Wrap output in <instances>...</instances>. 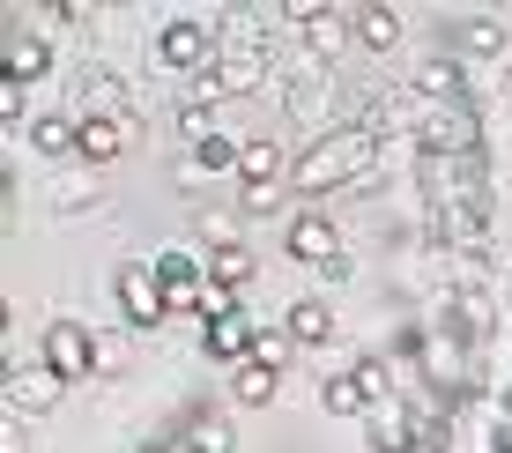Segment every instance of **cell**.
Wrapping results in <instances>:
<instances>
[{
  "label": "cell",
  "instance_id": "5",
  "mask_svg": "<svg viewBox=\"0 0 512 453\" xmlns=\"http://www.w3.org/2000/svg\"><path fill=\"white\" fill-rule=\"evenodd\" d=\"M282 23H297V38H305L312 67H334L349 45H357V30H349V8H320V0H290V8H282Z\"/></svg>",
  "mask_w": 512,
  "mask_h": 453
},
{
  "label": "cell",
  "instance_id": "20",
  "mask_svg": "<svg viewBox=\"0 0 512 453\" xmlns=\"http://www.w3.org/2000/svg\"><path fill=\"white\" fill-rule=\"evenodd\" d=\"M453 52H461V60H498V52H505V23H498V15H468V23H453Z\"/></svg>",
  "mask_w": 512,
  "mask_h": 453
},
{
  "label": "cell",
  "instance_id": "29",
  "mask_svg": "<svg viewBox=\"0 0 512 453\" xmlns=\"http://www.w3.org/2000/svg\"><path fill=\"white\" fill-rule=\"evenodd\" d=\"M193 312H201V327L231 320V312H238V290H231V283H208V290H201V305H193Z\"/></svg>",
  "mask_w": 512,
  "mask_h": 453
},
{
  "label": "cell",
  "instance_id": "34",
  "mask_svg": "<svg viewBox=\"0 0 512 453\" xmlns=\"http://www.w3.org/2000/svg\"><path fill=\"white\" fill-rule=\"evenodd\" d=\"M30 112V90H15V82H0V119H8V127H15V119H23Z\"/></svg>",
  "mask_w": 512,
  "mask_h": 453
},
{
  "label": "cell",
  "instance_id": "10",
  "mask_svg": "<svg viewBox=\"0 0 512 453\" xmlns=\"http://www.w3.org/2000/svg\"><path fill=\"white\" fill-rule=\"evenodd\" d=\"M75 119H134V90L112 67H82L75 75Z\"/></svg>",
  "mask_w": 512,
  "mask_h": 453
},
{
  "label": "cell",
  "instance_id": "7",
  "mask_svg": "<svg viewBox=\"0 0 512 453\" xmlns=\"http://www.w3.org/2000/svg\"><path fill=\"white\" fill-rule=\"evenodd\" d=\"M38 357H45L52 372L67 379V387H82L90 372H104V350L90 342V327H82V320H52V327H45V350H38Z\"/></svg>",
  "mask_w": 512,
  "mask_h": 453
},
{
  "label": "cell",
  "instance_id": "8",
  "mask_svg": "<svg viewBox=\"0 0 512 453\" xmlns=\"http://www.w3.org/2000/svg\"><path fill=\"white\" fill-rule=\"evenodd\" d=\"M112 298L127 312V327H164L171 320V298H164V283H156L149 260H127V268L112 275Z\"/></svg>",
  "mask_w": 512,
  "mask_h": 453
},
{
  "label": "cell",
  "instance_id": "30",
  "mask_svg": "<svg viewBox=\"0 0 512 453\" xmlns=\"http://www.w3.org/2000/svg\"><path fill=\"white\" fill-rule=\"evenodd\" d=\"M290 350H297V335H290V327H260V342H253V357H260V364H275V372L290 364Z\"/></svg>",
  "mask_w": 512,
  "mask_h": 453
},
{
  "label": "cell",
  "instance_id": "27",
  "mask_svg": "<svg viewBox=\"0 0 512 453\" xmlns=\"http://www.w3.org/2000/svg\"><path fill=\"white\" fill-rule=\"evenodd\" d=\"M238 149H245V142H231V134H208V142H193L186 179H193V171H238Z\"/></svg>",
  "mask_w": 512,
  "mask_h": 453
},
{
  "label": "cell",
  "instance_id": "2",
  "mask_svg": "<svg viewBox=\"0 0 512 453\" xmlns=\"http://www.w3.org/2000/svg\"><path fill=\"white\" fill-rule=\"evenodd\" d=\"M416 186L431 201V216H453V208H490V156H416Z\"/></svg>",
  "mask_w": 512,
  "mask_h": 453
},
{
  "label": "cell",
  "instance_id": "24",
  "mask_svg": "<svg viewBox=\"0 0 512 453\" xmlns=\"http://www.w3.org/2000/svg\"><path fill=\"white\" fill-rule=\"evenodd\" d=\"M208 283H231V290L253 283V253H245V238H231V246H208Z\"/></svg>",
  "mask_w": 512,
  "mask_h": 453
},
{
  "label": "cell",
  "instance_id": "3",
  "mask_svg": "<svg viewBox=\"0 0 512 453\" xmlns=\"http://www.w3.org/2000/svg\"><path fill=\"white\" fill-rule=\"evenodd\" d=\"M409 142L416 156H475L483 149V112L475 104H431L409 90Z\"/></svg>",
  "mask_w": 512,
  "mask_h": 453
},
{
  "label": "cell",
  "instance_id": "12",
  "mask_svg": "<svg viewBox=\"0 0 512 453\" xmlns=\"http://www.w3.org/2000/svg\"><path fill=\"white\" fill-rule=\"evenodd\" d=\"M282 246H290V260H305V268H327V260H342V231H334V216L305 208V216L282 231Z\"/></svg>",
  "mask_w": 512,
  "mask_h": 453
},
{
  "label": "cell",
  "instance_id": "4",
  "mask_svg": "<svg viewBox=\"0 0 512 453\" xmlns=\"http://www.w3.org/2000/svg\"><path fill=\"white\" fill-rule=\"evenodd\" d=\"M216 60H223V52H216V30H208L201 15H171V23L156 30V67H171V75H193V82H201Z\"/></svg>",
  "mask_w": 512,
  "mask_h": 453
},
{
  "label": "cell",
  "instance_id": "31",
  "mask_svg": "<svg viewBox=\"0 0 512 453\" xmlns=\"http://www.w3.org/2000/svg\"><path fill=\"white\" fill-rule=\"evenodd\" d=\"M282 194H290V179H268V186H245V216H275V208H282Z\"/></svg>",
  "mask_w": 512,
  "mask_h": 453
},
{
  "label": "cell",
  "instance_id": "13",
  "mask_svg": "<svg viewBox=\"0 0 512 453\" xmlns=\"http://www.w3.org/2000/svg\"><path fill=\"white\" fill-rule=\"evenodd\" d=\"M45 67H52V45L38 30H8V45H0V82L30 90V82H45Z\"/></svg>",
  "mask_w": 512,
  "mask_h": 453
},
{
  "label": "cell",
  "instance_id": "16",
  "mask_svg": "<svg viewBox=\"0 0 512 453\" xmlns=\"http://www.w3.org/2000/svg\"><path fill=\"white\" fill-rule=\"evenodd\" d=\"M416 97H431V104H475V90H468V75H461V60H423L416 67Z\"/></svg>",
  "mask_w": 512,
  "mask_h": 453
},
{
  "label": "cell",
  "instance_id": "36",
  "mask_svg": "<svg viewBox=\"0 0 512 453\" xmlns=\"http://www.w3.org/2000/svg\"><path fill=\"white\" fill-rule=\"evenodd\" d=\"M505 312H512V290H505Z\"/></svg>",
  "mask_w": 512,
  "mask_h": 453
},
{
  "label": "cell",
  "instance_id": "6",
  "mask_svg": "<svg viewBox=\"0 0 512 453\" xmlns=\"http://www.w3.org/2000/svg\"><path fill=\"white\" fill-rule=\"evenodd\" d=\"M290 119H297V134L305 142H327V134H342V127H357V119H342V104H334V90H327V75L312 67L305 82H290Z\"/></svg>",
  "mask_w": 512,
  "mask_h": 453
},
{
  "label": "cell",
  "instance_id": "1",
  "mask_svg": "<svg viewBox=\"0 0 512 453\" xmlns=\"http://www.w3.org/2000/svg\"><path fill=\"white\" fill-rule=\"evenodd\" d=\"M379 134H364V127H342V134H327V142H305V149H290V194H305V201H320V194H342V186H364V179H379Z\"/></svg>",
  "mask_w": 512,
  "mask_h": 453
},
{
  "label": "cell",
  "instance_id": "9",
  "mask_svg": "<svg viewBox=\"0 0 512 453\" xmlns=\"http://www.w3.org/2000/svg\"><path fill=\"white\" fill-rule=\"evenodd\" d=\"M0 394H8V416H52L60 394H67V379L38 357V364H8V387Z\"/></svg>",
  "mask_w": 512,
  "mask_h": 453
},
{
  "label": "cell",
  "instance_id": "15",
  "mask_svg": "<svg viewBox=\"0 0 512 453\" xmlns=\"http://www.w3.org/2000/svg\"><path fill=\"white\" fill-rule=\"evenodd\" d=\"M141 142V119H82V164H119Z\"/></svg>",
  "mask_w": 512,
  "mask_h": 453
},
{
  "label": "cell",
  "instance_id": "28",
  "mask_svg": "<svg viewBox=\"0 0 512 453\" xmlns=\"http://www.w3.org/2000/svg\"><path fill=\"white\" fill-rule=\"evenodd\" d=\"M483 453H512V387L490 402V439H483Z\"/></svg>",
  "mask_w": 512,
  "mask_h": 453
},
{
  "label": "cell",
  "instance_id": "37",
  "mask_svg": "<svg viewBox=\"0 0 512 453\" xmlns=\"http://www.w3.org/2000/svg\"><path fill=\"white\" fill-rule=\"evenodd\" d=\"M505 97H512V90H505Z\"/></svg>",
  "mask_w": 512,
  "mask_h": 453
},
{
  "label": "cell",
  "instance_id": "18",
  "mask_svg": "<svg viewBox=\"0 0 512 453\" xmlns=\"http://www.w3.org/2000/svg\"><path fill=\"white\" fill-rule=\"evenodd\" d=\"M253 342H260V327L245 320V312H231V320H216V327L201 335V350L216 357V364H245V357H253Z\"/></svg>",
  "mask_w": 512,
  "mask_h": 453
},
{
  "label": "cell",
  "instance_id": "17",
  "mask_svg": "<svg viewBox=\"0 0 512 453\" xmlns=\"http://www.w3.org/2000/svg\"><path fill=\"white\" fill-rule=\"evenodd\" d=\"M275 394H282V372H275V364H260V357L231 364V402H238V409H268Z\"/></svg>",
  "mask_w": 512,
  "mask_h": 453
},
{
  "label": "cell",
  "instance_id": "22",
  "mask_svg": "<svg viewBox=\"0 0 512 453\" xmlns=\"http://www.w3.org/2000/svg\"><path fill=\"white\" fill-rule=\"evenodd\" d=\"M238 179H245V186H268V179H290V149H275V142H260V134H253V142L238 149Z\"/></svg>",
  "mask_w": 512,
  "mask_h": 453
},
{
  "label": "cell",
  "instance_id": "14",
  "mask_svg": "<svg viewBox=\"0 0 512 453\" xmlns=\"http://www.w3.org/2000/svg\"><path fill=\"white\" fill-rule=\"evenodd\" d=\"M238 439H231V416L223 409H208V402H193L186 416H179V453H231Z\"/></svg>",
  "mask_w": 512,
  "mask_h": 453
},
{
  "label": "cell",
  "instance_id": "21",
  "mask_svg": "<svg viewBox=\"0 0 512 453\" xmlns=\"http://www.w3.org/2000/svg\"><path fill=\"white\" fill-rule=\"evenodd\" d=\"M349 30H357L364 52H394L401 45V15L386 8V0H379V8H349Z\"/></svg>",
  "mask_w": 512,
  "mask_h": 453
},
{
  "label": "cell",
  "instance_id": "32",
  "mask_svg": "<svg viewBox=\"0 0 512 453\" xmlns=\"http://www.w3.org/2000/svg\"><path fill=\"white\" fill-rule=\"evenodd\" d=\"M179 134H186V149L216 134V119H208V104H179Z\"/></svg>",
  "mask_w": 512,
  "mask_h": 453
},
{
  "label": "cell",
  "instance_id": "19",
  "mask_svg": "<svg viewBox=\"0 0 512 453\" xmlns=\"http://www.w3.org/2000/svg\"><path fill=\"white\" fill-rule=\"evenodd\" d=\"M30 149H38V156H82V119H75V112L30 119Z\"/></svg>",
  "mask_w": 512,
  "mask_h": 453
},
{
  "label": "cell",
  "instance_id": "35",
  "mask_svg": "<svg viewBox=\"0 0 512 453\" xmlns=\"http://www.w3.org/2000/svg\"><path fill=\"white\" fill-rule=\"evenodd\" d=\"M141 453H179V446H141Z\"/></svg>",
  "mask_w": 512,
  "mask_h": 453
},
{
  "label": "cell",
  "instance_id": "11",
  "mask_svg": "<svg viewBox=\"0 0 512 453\" xmlns=\"http://www.w3.org/2000/svg\"><path fill=\"white\" fill-rule=\"evenodd\" d=\"M149 268H156V283H164L171 312H193V305H201V290H208V260H193L186 246H171V253H156Z\"/></svg>",
  "mask_w": 512,
  "mask_h": 453
},
{
  "label": "cell",
  "instance_id": "25",
  "mask_svg": "<svg viewBox=\"0 0 512 453\" xmlns=\"http://www.w3.org/2000/svg\"><path fill=\"white\" fill-rule=\"evenodd\" d=\"M282 327H290V335H297V342L312 350V342H327V335H334V312H327V298H297V305H290V320H282Z\"/></svg>",
  "mask_w": 512,
  "mask_h": 453
},
{
  "label": "cell",
  "instance_id": "23",
  "mask_svg": "<svg viewBox=\"0 0 512 453\" xmlns=\"http://www.w3.org/2000/svg\"><path fill=\"white\" fill-rule=\"evenodd\" d=\"M320 409H327V416H372L379 402H372V394L357 387V372H334L327 387H320Z\"/></svg>",
  "mask_w": 512,
  "mask_h": 453
},
{
  "label": "cell",
  "instance_id": "26",
  "mask_svg": "<svg viewBox=\"0 0 512 453\" xmlns=\"http://www.w3.org/2000/svg\"><path fill=\"white\" fill-rule=\"evenodd\" d=\"M349 372H357V387L372 394L379 409H386V402H394V394H401V387H394V364H386V357H372V350H364L357 364H349Z\"/></svg>",
  "mask_w": 512,
  "mask_h": 453
},
{
  "label": "cell",
  "instance_id": "33",
  "mask_svg": "<svg viewBox=\"0 0 512 453\" xmlns=\"http://www.w3.org/2000/svg\"><path fill=\"white\" fill-rule=\"evenodd\" d=\"M45 15H52V23H75V30H90V23H97V8H90V0H52Z\"/></svg>",
  "mask_w": 512,
  "mask_h": 453
}]
</instances>
